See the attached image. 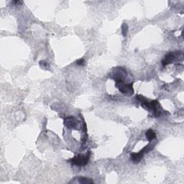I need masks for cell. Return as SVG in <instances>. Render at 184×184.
<instances>
[{"label": "cell", "mask_w": 184, "mask_h": 184, "mask_svg": "<svg viewBox=\"0 0 184 184\" xmlns=\"http://www.w3.org/2000/svg\"><path fill=\"white\" fill-rule=\"evenodd\" d=\"M125 80H117L115 81V86L122 94L130 96L133 94V83L126 84Z\"/></svg>", "instance_id": "3957f363"}, {"label": "cell", "mask_w": 184, "mask_h": 184, "mask_svg": "<svg viewBox=\"0 0 184 184\" xmlns=\"http://www.w3.org/2000/svg\"><path fill=\"white\" fill-rule=\"evenodd\" d=\"M122 34L124 36H126L127 33V28H128V26L127 24H123L122 27Z\"/></svg>", "instance_id": "52a82bcc"}, {"label": "cell", "mask_w": 184, "mask_h": 184, "mask_svg": "<svg viewBox=\"0 0 184 184\" xmlns=\"http://www.w3.org/2000/svg\"><path fill=\"white\" fill-rule=\"evenodd\" d=\"M79 183H92L94 181L92 179H89L87 178H84V177H80L79 178Z\"/></svg>", "instance_id": "8992f818"}, {"label": "cell", "mask_w": 184, "mask_h": 184, "mask_svg": "<svg viewBox=\"0 0 184 184\" xmlns=\"http://www.w3.org/2000/svg\"><path fill=\"white\" fill-rule=\"evenodd\" d=\"M90 156L91 152L90 151H88L84 155H77L74 156L73 158L69 160L68 162H70L74 165L81 166H81H85L89 163Z\"/></svg>", "instance_id": "7a4b0ae2"}, {"label": "cell", "mask_w": 184, "mask_h": 184, "mask_svg": "<svg viewBox=\"0 0 184 184\" xmlns=\"http://www.w3.org/2000/svg\"><path fill=\"white\" fill-rule=\"evenodd\" d=\"M76 63H77V65H79V66H84V65L85 64V61H84V59H83V58H81V59L77 60Z\"/></svg>", "instance_id": "ba28073f"}, {"label": "cell", "mask_w": 184, "mask_h": 184, "mask_svg": "<svg viewBox=\"0 0 184 184\" xmlns=\"http://www.w3.org/2000/svg\"><path fill=\"white\" fill-rule=\"evenodd\" d=\"M137 100H139L144 106L147 107L148 110H151L153 112V115L155 117H158L160 115V106L159 102L156 100H152L151 102H148L141 95H137L136 97Z\"/></svg>", "instance_id": "6da1fadb"}, {"label": "cell", "mask_w": 184, "mask_h": 184, "mask_svg": "<svg viewBox=\"0 0 184 184\" xmlns=\"http://www.w3.org/2000/svg\"><path fill=\"white\" fill-rule=\"evenodd\" d=\"M145 152L143 150H141L139 152H137V153L133 152V153L131 154L132 160L135 163H139L142 160V158Z\"/></svg>", "instance_id": "277c9868"}, {"label": "cell", "mask_w": 184, "mask_h": 184, "mask_svg": "<svg viewBox=\"0 0 184 184\" xmlns=\"http://www.w3.org/2000/svg\"><path fill=\"white\" fill-rule=\"evenodd\" d=\"M145 136H146V138L147 139V140L150 142H152L153 140L156 139V134L155 132L153 131L152 130L150 129L148 130L147 132H146L145 133Z\"/></svg>", "instance_id": "5b68a950"}]
</instances>
